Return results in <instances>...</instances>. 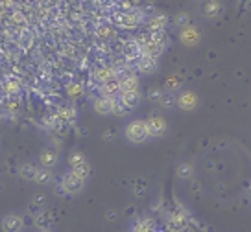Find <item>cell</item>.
<instances>
[{"label": "cell", "mask_w": 251, "mask_h": 232, "mask_svg": "<svg viewBox=\"0 0 251 232\" xmlns=\"http://www.w3.org/2000/svg\"><path fill=\"white\" fill-rule=\"evenodd\" d=\"M124 135L131 144H142L150 137L148 125H146V122H142V120H133V122H129V124L126 125Z\"/></svg>", "instance_id": "obj_1"}, {"label": "cell", "mask_w": 251, "mask_h": 232, "mask_svg": "<svg viewBox=\"0 0 251 232\" xmlns=\"http://www.w3.org/2000/svg\"><path fill=\"white\" fill-rule=\"evenodd\" d=\"M83 185H85V179L76 175L72 170L69 171L61 181V186H63V190H65V193H71V195H76V193L81 192V190H83Z\"/></svg>", "instance_id": "obj_2"}, {"label": "cell", "mask_w": 251, "mask_h": 232, "mask_svg": "<svg viewBox=\"0 0 251 232\" xmlns=\"http://www.w3.org/2000/svg\"><path fill=\"white\" fill-rule=\"evenodd\" d=\"M146 125H148L150 137H163L166 131V120L163 116H150L146 120Z\"/></svg>", "instance_id": "obj_3"}, {"label": "cell", "mask_w": 251, "mask_h": 232, "mask_svg": "<svg viewBox=\"0 0 251 232\" xmlns=\"http://www.w3.org/2000/svg\"><path fill=\"white\" fill-rule=\"evenodd\" d=\"M0 227H2L4 232H19V231H23L24 219L21 216H17V214H8V216L2 217Z\"/></svg>", "instance_id": "obj_4"}, {"label": "cell", "mask_w": 251, "mask_h": 232, "mask_svg": "<svg viewBox=\"0 0 251 232\" xmlns=\"http://www.w3.org/2000/svg\"><path fill=\"white\" fill-rule=\"evenodd\" d=\"M198 96L192 91H183L177 98V107L181 111H194L198 107Z\"/></svg>", "instance_id": "obj_5"}, {"label": "cell", "mask_w": 251, "mask_h": 232, "mask_svg": "<svg viewBox=\"0 0 251 232\" xmlns=\"http://www.w3.org/2000/svg\"><path fill=\"white\" fill-rule=\"evenodd\" d=\"M187 227H188V217L183 210H176V212L170 214V217H168V229H172V231H183Z\"/></svg>", "instance_id": "obj_6"}, {"label": "cell", "mask_w": 251, "mask_h": 232, "mask_svg": "<svg viewBox=\"0 0 251 232\" xmlns=\"http://www.w3.org/2000/svg\"><path fill=\"white\" fill-rule=\"evenodd\" d=\"M200 39H201V35H200L198 28L190 26V24L185 26L183 31H181V43H183V45H187V46H194V45H198V43H200Z\"/></svg>", "instance_id": "obj_7"}, {"label": "cell", "mask_w": 251, "mask_h": 232, "mask_svg": "<svg viewBox=\"0 0 251 232\" xmlns=\"http://www.w3.org/2000/svg\"><path fill=\"white\" fill-rule=\"evenodd\" d=\"M113 103H115V98L113 96H102L94 101V111L96 115L100 116H107L113 113Z\"/></svg>", "instance_id": "obj_8"}, {"label": "cell", "mask_w": 251, "mask_h": 232, "mask_svg": "<svg viewBox=\"0 0 251 232\" xmlns=\"http://www.w3.org/2000/svg\"><path fill=\"white\" fill-rule=\"evenodd\" d=\"M137 67L141 70L142 74H151V72H155L157 70V61L153 55H142L141 59L137 61Z\"/></svg>", "instance_id": "obj_9"}, {"label": "cell", "mask_w": 251, "mask_h": 232, "mask_svg": "<svg viewBox=\"0 0 251 232\" xmlns=\"http://www.w3.org/2000/svg\"><path fill=\"white\" fill-rule=\"evenodd\" d=\"M39 164L43 168H54L55 164H57V153H55L54 149H45L39 155Z\"/></svg>", "instance_id": "obj_10"}, {"label": "cell", "mask_w": 251, "mask_h": 232, "mask_svg": "<svg viewBox=\"0 0 251 232\" xmlns=\"http://www.w3.org/2000/svg\"><path fill=\"white\" fill-rule=\"evenodd\" d=\"M120 100L124 101L129 109H135L141 103V94H139V91H127V93H122Z\"/></svg>", "instance_id": "obj_11"}, {"label": "cell", "mask_w": 251, "mask_h": 232, "mask_svg": "<svg viewBox=\"0 0 251 232\" xmlns=\"http://www.w3.org/2000/svg\"><path fill=\"white\" fill-rule=\"evenodd\" d=\"M220 11H222V6H220L218 0H207V2L203 4V15L209 17V19L218 17Z\"/></svg>", "instance_id": "obj_12"}, {"label": "cell", "mask_w": 251, "mask_h": 232, "mask_svg": "<svg viewBox=\"0 0 251 232\" xmlns=\"http://www.w3.org/2000/svg\"><path fill=\"white\" fill-rule=\"evenodd\" d=\"M139 77L137 76H126L120 79V93H127V91H139Z\"/></svg>", "instance_id": "obj_13"}, {"label": "cell", "mask_w": 251, "mask_h": 232, "mask_svg": "<svg viewBox=\"0 0 251 232\" xmlns=\"http://www.w3.org/2000/svg\"><path fill=\"white\" fill-rule=\"evenodd\" d=\"M118 91H120V81H118V79L111 77V79H107V81H103V85H102L103 96H115Z\"/></svg>", "instance_id": "obj_14"}, {"label": "cell", "mask_w": 251, "mask_h": 232, "mask_svg": "<svg viewBox=\"0 0 251 232\" xmlns=\"http://www.w3.org/2000/svg\"><path fill=\"white\" fill-rule=\"evenodd\" d=\"M176 175L179 179H183V181H188V179L194 177V168H192V164L188 162H183L177 166V170H176Z\"/></svg>", "instance_id": "obj_15"}, {"label": "cell", "mask_w": 251, "mask_h": 232, "mask_svg": "<svg viewBox=\"0 0 251 232\" xmlns=\"http://www.w3.org/2000/svg\"><path fill=\"white\" fill-rule=\"evenodd\" d=\"M35 173H37V168H35L33 164L26 162L19 168V175H21V179H24V181H33V179H35Z\"/></svg>", "instance_id": "obj_16"}, {"label": "cell", "mask_w": 251, "mask_h": 232, "mask_svg": "<svg viewBox=\"0 0 251 232\" xmlns=\"http://www.w3.org/2000/svg\"><path fill=\"white\" fill-rule=\"evenodd\" d=\"M50 181H52L50 168H41V170H37V173H35V179H33V183H37V185H41V186L48 185Z\"/></svg>", "instance_id": "obj_17"}, {"label": "cell", "mask_w": 251, "mask_h": 232, "mask_svg": "<svg viewBox=\"0 0 251 232\" xmlns=\"http://www.w3.org/2000/svg\"><path fill=\"white\" fill-rule=\"evenodd\" d=\"M153 229H155V223L150 217H142V219L137 221V225H133V231L137 232H148V231H153Z\"/></svg>", "instance_id": "obj_18"}, {"label": "cell", "mask_w": 251, "mask_h": 232, "mask_svg": "<svg viewBox=\"0 0 251 232\" xmlns=\"http://www.w3.org/2000/svg\"><path fill=\"white\" fill-rule=\"evenodd\" d=\"M52 219L48 214H41V216L35 217V229H39V231H48L50 227H52Z\"/></svg>", "instance_id": "obj_19"}, {"label": "cell", "mask_w": 251, "mask_h": 232, "mask_svg": "<svg viewBox=\"0 0 251 232\" xmlns=\"http://www.w3.org/2000/svg\"><path fill=\"white\" fill-rule=\"evenodd\" d=\"M85 162H87V159L81 151H74V153H71V157H69L71 168H78V166H81V164H85Z\"/></svg>", "instance_id": "obj_20"}, {"label": "cell", "mask_w": 251, "mask_h": 232, "mask_svg": "<svg viewBox=\"0 0 251 232\" xmlns=\"http://www.w3.org/2000/svg\"><path fill=\"white\" fill-rule=\"evenodd\" d=\"M131 109L126 105L122 100H115V103H113V115H117V116H126L127 113H129Z\"/></svg>", "instance_id": "obj_21"}, {"label": "cell", "mask_w": 251, "mask_h": 232, "mask_svg": "<svg viewBox=\"0 0 251 232\" xmlns=\"http://www.w3.org/2000/svg\"><path fill=\"white\" fill-rule=\"evenodd\" d=\"M165 26H166V17L165 15L155 17V19H151V23H150V28H151L153 31L165 30Z\"/></svg>", "instance_id": "obj_22"}, {"label": "cell", "mask_w": 251, "mask_h": 232, "mask_svg": "<svg viewBox=\"0 0 251 232\" xmlns=\"http://www.w3.org/2000/svg\"><path fill=\"white\" fill-rule=\"evenodd\" d=\"M159 103L165 109H170L174 107V103H177V98H174L172 93H163V98L159 100Z\"/></svg>", "instance_id": "obj_23"}, {"label": "cell", "mask_w": 251, "mask_h": 232, "mask_svg": "<svg viewBox=\"0 0 251 232\" xmlns=\"http://www.w3.org/2000/svg\"><path fill=\"white\" fill-rule=\"evenodd\" d=\"M72 171L76 173V175H79V177L87 179L89 175H91V166L89 164H81V166H78V168H72Z\"/></svg>", "instance_id": "obj_24"}, {"label": "cell", "mask_w": 251, "mask_h": 232, "mask_svg": "<svg viewBox=\"0 0 251 232\" xmlns=\"http://www.w3.org/2000/svg\"><path fill=\"white\" fill-rule=\"evenodd\" d=\"M174 23L177 24V26H181V28H185V26L190 24V17H188L187 13H179V15H176Z\"/></svg>", "instance_id": "obj_25"}, {"label": "cell", "mask_w": 251, "mask_h": 232, "mask_svg": "<svg viewBox=\"0 0 251 232\" xmlns=\"http://www.w3.org/2000/svg\"><path fill=\"white\" fill-rule=\"evenodd\" d=\"M148 98L151 101H159L161 98H163V91H161V89H151V91L148 93Z\"/></svg>", "instance_id": "obj_26"}, {"label": "cell", "mask_w": 251, "mask_h": 232, "mask_svg": "<svg viewBox=\"0 0 251 232\" xmlns=\"http://www.w3.org/2000/svg\"><path fill=\"white\" fill-rule=\"evenodd\" d=\"M98 77H100L102 81H107V79H111V77H115V76H113V70L105 69V70H100V72H98Z\"/></svg>", "instance_id": "obj_27"}, {"label": "cell", "mask_w": 251, "mask_h": 232, "mask_svg": "<svg viewBox=\"0 0 251 232\" xmlns=\"http://www.w3.org/2000/svg\"><path fill=\"white\" fill-rule=\"evenodd\" d=\"M177 87H179V81H177L174 76L166 81V89H168V91H174V89H177Z\"/></svg>", "instance_id": "obj_28"}, {"label": "cell", "mask_w": 251, "mask_h": 232, "mask_svg": "<svg viewBox=\"0 0 251 232\" xmlns=\"http://www.w3.org/2000/svg\"><path fill=\"white\" fill-rule=\"evenodd\" d=\"M79 93H81V87H79V85H71V87H69V94H71V96H78Z\"/></svg>", "instance_id": "obj_29"}, {"label": "cell", "mask_w": 251, "mask_h": 232, "mask_svg": "<svg viewBox=\"0 0 251 232\" xmlns=\"http://www.w3.org/2000/svg\"><path fill=\"white\" fill-rule=\"evenodd\" d=\"M103 140H113V131H109V129H107V131L103 133Z\"/></svg>", "instance_id": "obj_30"}, {"label": "cell", "mask_w": 251, "mask_h": 232, "mask_svg": "<svg viewBox=\"0 0 251 232\" xmlns=\"http://www.w3.org/2000/svg\"><path fill=\"white\" fill-rule=\"evenodd\" d=\"M8 89H9V93H17V89H19V85H17V83H9Z\"/></svg>", "instance_id": "obj_31"}, {"label": "cell", "mask_w": 251, "mask_h": 232, "mask_svg": "<svg viewBox=\"0 0 251 232\" xmlns=\"http://www.w3.org/2000/svg\"><path fill=\"white\" fill-rule=\"evenodd\" d=\"M105 217H107V219H115V217H117V214H115V212H107V214H105Z\"/></svg>", "instance_id": "obj_32"}, {"label": "cell", "mask_w": 251, "mask_h": 232, "mask_svg": "<svg viewBox=\"0 0 251 232\" xmlns=\"http://www.w3.org/2000/svg\"><path fill=\"white\" fill-rule=\"evenodd\" d=\"M250 192H251V185H250Z\"/></svg>", "instance_id": "obj_33"}]
</instances>
